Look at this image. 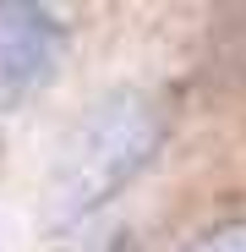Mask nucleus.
<instances>
[{"mask_svg":"<svg viewBox=\"0 0 246 252\" xmlns=\"http://www.w3.org/2000/svg\"><path fill=\"white\" fill-rule=\"evenodd\" d=\"M60 50H66V28L50 6L0 0V115L33 99L55 77Z\"/></svg>","mask_w":246,"mask_h":252,"instance_id":"obj_2","label":"nucleus"},{"mask_svg":"<svg viewBox=\"0 0 246 252\" xmlns=\"http://www.w3.org/2000/svg\"><path fill=\"white\" fill-rule=\"evenodd\" d=\"M170 137V99L120 82L104 99H93L77 115V126L60 137L50 181H44V225L71 230L109 197H120Z\"/></svg>","mask_w":246,"mask_h":252,"instance_id":"obj_1","label":"nucleus"},{"mask_svg":"<svg viewBox=\"0 0 246 252\" xmlns=\"http://www.w3.org/2000/svg\"><path fill=\"white\" fill-rule=\"evenodd\" d=\"M66 252H120V230H104V236H88V241H71Z\"/></svg>","mask_w":246,"mask_h":252,"instance_id":"obj_4","label":"nucleus"},{"mask_svg":"<svg viewBox=\"0 0 246 252\" xmlns=\"http://www.w3.org/2000/svg\"><path fill=\"white\" fill-rule=\"evenodd\" d=\"M181 252H246V220H224L214 230H202L197 241H186Z\"/></svg>","mask_w":246,"mask_h":252,"instance_id":"obj_3","label":"nucleus"}]
</instances>
